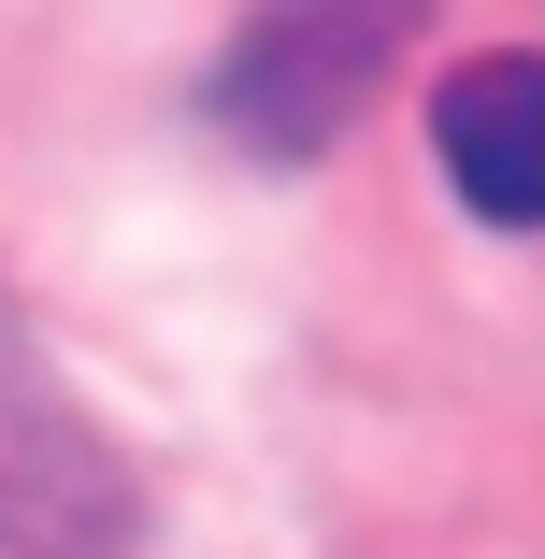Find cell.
Here are the masks:
<instances>
[{"mask_svg": "<svg viewBox=\"0 0 545 559\" xmlns=\"http://www.w3.org/2000/svg\"><path fill=\"white\" fill-rule=\"evenodd\" d=\"M116 545H130V474L0 301V559H116Z\"/></svg>", "mask_w": 545, "mask_h": 559, "instance_id": "obj_1", "label": "cell"}, {"mask_svg": "<svg viewBox=\"0 0 545 559\" xmlns=\"http://www.w3.org/2000/svg\"><path fill=\"white\" fill-rule=\"evenodd\" d=\"M416 0H245L230 72H215V116H230L259 158H316L388 72Z\"/></svg>", "mask_w": 545, "mask_h": 559, "instance_id": "obj_2", "label": "cell"}, {"mask_svg": "<svg viewBox=\"0 0 545 559\" xmlns=\"http://www.w3.org/2000/svg\"><path fill=\"white\" fill-rule=\"evenodd\" d=\"M430 158L488 230H545V58H474L430 100Z\"/></svg>", "mask_w": 545, "mask_h": 559, "instance_id": "obj_3", "label": "cell"}]
</instances>
